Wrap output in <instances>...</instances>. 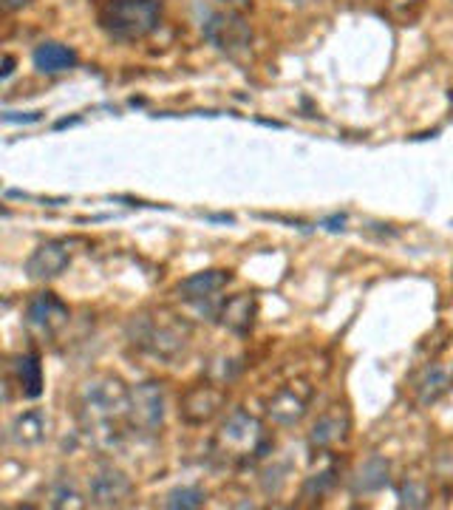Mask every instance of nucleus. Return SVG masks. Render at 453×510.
Listing matches in <instances>:
<instances>
[{
    "label": "nucleus",
    "instance_id": "obj_1",
    "mask_svg": "<svg viewBox=\"0 0 453 510\" xmlns=\"http://www.w3.org/2000/svg\"><path fill=\"white\" fill-rule=\"evenodd\" d=\"M128 337L136 349L156 357V361H176L184 354L190 344V327L170 312H156V315H139L128 323Z\"/></svg>",
    "mask_w": 453,
    "mask_h": 510
},
{
    "label": "nucleus",
    "instance_id": "obj_2",
    "mask_svg": "<svg viewBox=\"0 0 453 510\" xmlns=\"http://www.w3.org/2000/svg\"><path fill=\"white\" fill-rule=\"evenodd\" d=\"M269 448H272V439L264 431L261 420L241 412V408H235V412L221 422V429L216 434V451L233 465H250L255 459L267 456Z\"/></svg>",
    "mask_w": 453,
    "mask_h": 510
},
{
    "label": "nucleus",
    "instance_id": "obj_3",
    "mask_svg": "<svg viewBox=\"0 0 453 510\" xmlns=\"http://www.w3.org/2000/svg\"><path fill=\"white\" fill-rule=\"evenodd\" d=\"M162 0H108L99 12V26L114 40H142L159 29Z\"/></svg>",
    "mask_w": 453,
    "mask_h": 510
},
{
    "label": "nucleus",
    "instance_id": "obj_4",
    "mask_svg": "<svg viewBox=\"0 0 453 510\" xmlns=\"http://www.w3.org/2000/svg\"><path fill=\"white\" fill-rule=\"evenodd\" d=\"M80 408H82L85 429H89V425L116 422L119 417H128L131 388L122 383V378H116V374H99V378H91L82 386Z\"/></svg>",
    "mask_w": 453,
    "mask_h": 510
},
{
    "label": "nucleus",
    "instance_id": "obj_5",
    "mask_svg": "<svg viewBox=\"0 0 453 510\" xmlns=\"http://www.w3.org/2000/svg\"><path fill=\"white\" fill-rule=\"evenodd\" d=\"M201 31H204L207 43H213L218 51H224V55H230V57L244 55L252 43V26L244 21V14L235 9L210 14V21L204 23Z\"/></svg>",
    "mask_w": 453,
    "mask_h": 510
},
{
    "label": "nucleus",
    "instance_id": "obj_6",
    "mask_svg": "<svg viewBox=\"0 0 453 510\" xmlns=\"http://www.w3.org/2000/svg\"><path fill=\"white\" fill-rule=\"evenodd\" d=\"M128 417L133 429H142L148 434L159 431L165 422V388L162 383H142L131 391Z\"/></svg>",
    "mask_w": 453,
    "mask_h": 510
},
{
    "label": "nucleus",
    "instance_id": "obj_7",
    "mask_svg": "<svg viewBox=\"0 0 453 510\" xmlns=\"http://www.w3.org/2000/svg\"><path fill=\"white\" fill-rule=\"evenodd\" d=\"M309 403H312V386L306 380H292L267 400V414L278 425H295L306 417Z\"/></svg>",
    "mask_w": 453,
    "mask_h": 510
},
{
    "label": "nucleus",
    "instance_id": "obj_8",
    "mask_svg": "<svg viewBox=\"0 0 453 510\" xmlns=\"http://www.w3.org/2000/svg\"><path fill=\"white\" fill-rule=\"evenodd\" d=\"M23 318H26V327L31 332H38L43 337H55L68 323L72 312H68V306L55 293H38L26 303Z\"/></svg>",
    "mask_w": 453,
    "mask_h": 510
},
{
    "label": "nucleus",
    "instance_id": "obj_9",
    "mask_svg": "<svg viewBox=\"0 0 453 510\" xmlns=\"http://www.w3.org/2000/svg\"><path fill=\"white\" fill-rule=\"evenodd\" d=\"M226 403V395L213 386V383H199V386H190L184 395H182V403H179V417L187 422V425H204L210 422Z\"/></svg>",
    "mask_w": 453,
    "mask_h": 510
},
{
    "label": "nucleus",
    "instance_id": "obj_10",
    "mask_svg": "<svg viewBox=\"0 0 453 510\" xmlns=\"http://www.w3.org/2000/svg\"><path fill=\"white\" fill-rule=\"evenodd\" d=\"M72 247L74 244L65 242V238H55V242L40 244L26 261L29 278L31 281H51V278L63 276V272L68 269V264H72V255H74Z\"/></svg>",
    "mask_w": 453,
    "mask_h": 510
},
{
    "label": "nucleus",
    "instance_id": "obj_11",
    "mask_svg": "<svg viewBox=\"0 0 453 510\" xmlns=\"http://www.w3.org/2000/svg\"><path fill=\"white\" fill-rule=\"evenodd\" d=\"M91 502L99 507H116L125 502L133 493V482L128 473H122L119 468H102L91 476L89 482Z\"/></svg>",
    "mask_w": 453,
    "mask_h": 510
},
{
    "label": "nucleus",
    "instance_id": "obj_12",
    "mask_svg": "<svg viewBox=\"0 0 453 510\" xmlns=\"http://www.w3.org/2000/svg\"><path fill=\"white\" fill-rule=\"evenodd\" d=\"M348 425H352V420H348V412L340 405L335 408H329L326 414L318 417V422L312 425V431H309V446L312 448H332L338 446V442L348 434Z\"/></svg>",
    "mask_w": 453,
    "mask_h": 510
},
{
    "label": "nucleus",
    "instance_id": "obj_13",
    "mask_svg": "<svg viewBox=\"0 0 453 510\" xmlns=\"http://www.w3.org/2000/svg\"><path fill=\"white\" fill-rule=\"evenodd\" d=\"M255 315H258V303H255V295H250V293H241V295L226 298L221 303V310H218L221 327H226V329L235 332V335L252 332Z\"/></svg>",
    "mask_w": 453,
    "mask_h": 510
},
{
    "label": "nucleus",
    "instance_id": "obj_14",
    "mask_svg": "<svg viewBox=\"0 0 453 510\" xmlns=\"http://www.w3.org/2000/svg\"><path fill=\"white\" fill-rule=\"evenodd\" d=\"M48 434V417L43 408H29V412L17 414L9 425V442L21 448H29V446H40Z\"/></svg>",
    "mask_w": 453,
    "mask_h": 510
},
{
    "label": "nucleus",
    "instance_id": "obj_15",
    "mask_svg": "<svg viewBox=\"0 0 453 510\" xmlns=\"http://www.w3.org/2000/svg\"><path fill=\"white\" fill-rule=\"evenodd\" d=\"M230 278H233L230 269H204V272H196V276L184 278L176 286V293L184 301H204V298H213L218 289L230 284Z\"/></svg>",
    "mask_w": 453,
    "mask_h": 510
},
{
    "label": "nucleus",
    "instance_id": "obj_16",
    "mask_svg": "<svg viewBox=\"0 0 453 510\" xmlns=\"http://www.w3.org/2000/svg\"><path fill=\"white\" fill-rule=\"evenodd\" d=\"M34 68L43 74H60L68 72V68L77 65V51L72 46H63V43H40L34 48Z\"/></svg>",
    "mask_w": 453,
    "mask_h": 510
},
{
    "label": "nucleus",
    "instance_id": "obj_17",
    "mask_svg": "<svg viewBox=\"0 0 453 510\" xmlns=\"http://www.w3.org/2000/svg\"><path fill=\"white\" fill-rule=\"evenodd\" d=\"M12 369H14V380L21 386L23 397L34 400L43 395V366H40L38 354H21L12 363Z\"/></svg>",
    "mask_w": 453,
    "mask_h": 510
},
{
    "label": "nucleus",
    "instance_id": "obj_18",
    "mask_svg": "<svg viewBox=\"0 0 453 510\" xmlns=\"http://www.w3.org/2000/svg\"><path fill=\"white\" fill-rule=\"evenodd\" d=\"M355 490L357 493H374L380 488H386L389 485V459H382V456H369L365 463L357 468L355 473Z\"/></svg>",
    "mask_w": 453,
    "mask_h": 510
},
{
    "label": "nucleus",
    "instance_id": "obj_19",
    "mask_svg": "<svg viewBox=\"0 0 453 510\" xmlns=\"http://www.w3.org/2000/svg\"><path fill=\"white\" fill-rule=\"evenodd\" d=\"M448 386H450L448 371L442 366H428L423 371V378L416 380V400H420V405H433L448 391Z\"/></svg>",
    "mask_w": 453,
    "mask_h": 510
},
{
    "label": "nucleus",
    "instance_id": "obj_20",
    "mask_svg": "<svg viewBox=\"0 0 453 510\" xmlns=\"http://www.w3.org/2000/svg\"><path fill=\"white\" fill-rule=\"evenodd\" d=\"M204 490L201 488H190V485H184V488H176V490H170L167 497H165V507H170V510H196V507H201L204 505Z\"/></svg>",
    "mask_w": 453,
    "mask_h": 510
},
{
    "label": "nucleus",
    "instance_id": "obj_21",
    "mask_svg": "<svg viewBox=\"0 0 453 510\" xmlns=\"http://www.w3.org/2000/svg\"><path fill=\"white\" fill-rule=\"evenodd\" d=\"M399 505L403 507H425L428 505V485L416 476H406L403 485H399Z\"/></svg>",
    "mask_w": 453,
    "mask_h": 510
},
{
    "label": "nucleus",
    "instance_id": "obj_22",
    "mask_svg": "<svg viewBox=\"0 0 453 510\" xmlns=\"http://www.w3.org/2000/svg\"><path fill=\"white\" fill-rule=\"evenodd\" d=\"M338 482V468H326L315 476H309L306 485H303V497L306 499H321L326 497L329 490H332V485Z\"/></svg>",
    "mask_w": 453,
    "mask_h": 510
},
{
    "label": "nucleus",
    "instance_id": "obj_23",
    "mask_svg": "<svg viewBox=\"0 0 453 510\" xmlns=\"http://www.w3.org/2000/svg\"><path fill=\"white\" fill-rule=\"evenodd\" d=\"M51 507H82V499H80V493H77V488L74 485H68V482H60V485H55L51 488V502H48Z\"/></svg>",
    "mask_w": 453,
    "mask_h": 510
},
{
    "label": "nucleus",
    "instance_id": "obj_24",
    "mask_svg": "<svg viewBox=\"0 0 453 510\" xmlns=\"http://www.w3.org/2000/svg\"><path fill=\"white\" fill-rule=\"evenodd\" d=\"M4 119H6V123H38V119H40V111H31V114H14V111H6Z\"/></svg>",
    "mask_w": 453,
    "mask_h": 510
},
{
    "label": "nucleus",
    "instance_id": "obj_25",
    "mask_svg": "<svg viewBox=\"0 0 453 510\" xmlns=\"http://www.w3.org/2000/svg\"><path fill=\"white\" fill-rule=\"evenodd\" d=\"M29 4H31V0H4V9L6 12H17V9H23Z\"/></svg>",
    "mask_w": 453,
    "mask_h": 510
},
{
    "label": "nucleus",
    "instance_id": "obj_26",
    "mask_svg": "<svg viewBox=\"0 0 453 510\" xmlns=\"http://www.w3.org/2000/svg\"><path fill=\"white\" fill-rule=\"evenodd\" d=\"M12 72H14V57H12V55H6V57H4V80H9V77H12Z\"/></svg>",
    "mask_w": 453,
    "mask_h": 510
},
{
    "label": "nucleus",
    "instance_id": "obj_27",
    "mask_svg": "<svg viewBox=\"0 0 453 510\" xmlns=\"http://www.w3.org/2000/svg\"><path fill=\"white\" fill-rule=\"evenodd\" d=\"M224 4L233 9H244V6H250V0H224Z\"/></svg>",
    "mask_w": 453,
    "mask_h": 510
}]
</instances>
